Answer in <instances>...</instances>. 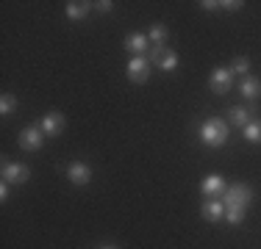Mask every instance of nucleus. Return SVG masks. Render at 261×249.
Instances as JSON below:
<instances>
[{
  "label": "nucleus",
  "mask_w": 261,
  "mask_h": 249,
  "mask_svg": "<svg viewBox=\"0 0 261 249\" xmlns=\"http://www.w3.org/2000/svg\"><path fill=\"white\" fill-rule=\"evenodd\" d=\"M245 139L253 141V144H261V119H253L245 128Z\"/></svg>",
  "instance_id": "dca6fc26"
},
{
  "label": "nucleus",
  "mask_w": 261,
  "mask_h": 249,
  "mask_svg": "<svg viewBox=\"0 0 261 249\" xmlns=\"http://www.w3.org/2000/svg\"><path fill=\"white\" fill-rule=\"evenodd\" d=\"M247 70H250V61H247L245 55H239V58H233V64H231V75H233V72H239V75H247Z\"/></svg>",
  "instance_id": "f3484780"
},
{
  "label": "nucleus",
  "mask_w": 261,
  "mask_h": 249,
  "mask_svg": "<svg viewBox=\"0 0 261 249\" xmlns=\"http://www.w3.org/2000/svg\"><path fill=\"white\" fill-rule=\"evenodd\" d=\"M67 174H70V180H72L75 185H86V183L92 180V169H89L86 164H72L70 169H67Z\"/></svg>",
  "instance_id": "9b49d317"
},
{
  "label": "nucleus",
  "mask_w": 261,
  "mask_h": 249,
  "mask_svg": "<svg viewBox=\"0 0 261 249\" xmlns=\"http://www.w3.org/2000/svg\"><path fill=\"white\" fill-rule=\"evenodd\" d=\"M128 78L134 80V83H145V80L150 78V61H147L145 55L130 58L128 61Z\"/></svg>",
  "instance_id": "20e7f679"
},
{
  "label": "nucleus",
  "mask_w": 261,
  "mask_h": 249,
  "mask_svg": "<svg viewBox=\"0 0 261 249\" xmlns=\"http://www.w3.org/2000/svg\"><path fill=\"white\" fill-rule=\"evenodd\" d=\"M200 139H203V144H208V147H222V144L228 141V124L222 122V119H208V122H203Z\"/></svg>",
  "instance_id": "f03ea898"
},
{
  "label": "nucleus",
  "mask_w": 261,
  "mask_h": 249,
  "mask_svg": "<svg viewBox=\"0 0 261 249\" xmlns=\"http://www.w3.org/2000/svg\"><path fill=\"white\" fill-rule=\"evenodd\" d=\"M220 199H222V205H225V219L231 224H242V219H245V208L253 199V191H250V185L236 183V185H231V189H225V194H222Z\"/></svg>",
  "instance_id": "f257e3e1"
},
{
  "label": "nucleus",
  "mask_w": 261,
  "mask_h": 249,
  "mask_svg": "<svg viewBox=\"0 0 261 249\" xmlns=\"http://www.w3.org/2000/svg\"><path fill=\"white\" fill-rule=\"evenodd\" d=\"M242 95L247 100H256L261 95V80L253 78V75H245V80H242Z\"/></svg>",
  "instance_id": "2eb2a0df"
},
{
  "label": "nucleus",
  "mask_w": 261,
  "mask_h": 249,
  "mask_svg": "<svg viewBox=\"0 0 261 249\" xmlns=\"http://www.w3.org/2000/svg\"><path fill=\"white\" fill-rule=\"evenodd\" d=\"M42 144H45V130H42L39 124H31V128H25L20 133V147L22 149H39Z\"/></svg>",
  "instance_id": "39448f33"
},
{
  "label": "nucleus",
  "mask_w": 261,
  "mask_h": 249,
  "mask_svg": "<svg viewBox=\"0 0 261 249\" xmlns=\"http://www.w3.org/2000/svg\"><path fill=\"white\" fill-rule=\"evenodd\" d=\"M231 70H214L211 72V89L217 91V95H225V91H231Z\"/></svg>",
  "instance_id": "0eeeda50"
},
{
  "label": "nucleus",
  "mask_w": 261,
  "mask_h": 249,
  "mask_svg": "<svg viewBox=\"0 0 261 249\" xmlns=\"http://www.w3.org/2000/svg\"><path fill=\"white\" fill-rule=\"evenodd\" d=\"M61 128H64V116L56 114V111H50V114L42 119V130H45V136H56L61 133Z\"/></svg>",
  "instance_id": "f8f14e48"
},
{
  "label": "nucleus",
  "mask_w": 261,
  "mask_h": 249,
  "mask_svg": "<svg viewBox=\"0 0 261 249\" xmlns=\"http://www.w3.org/2000/svg\"><path fill=\"white\" fill-rule=\"evenodd\" d=\"M228 114H231V122H233V124H242V128H247V124H250V116H258V105L250 103L247 108H239V105H236V108H231Z\"/></svg>",
  "instance_id": "6e6552de"
},
{
  "label": "nucleus",
  "mask_w": 261,
  "mask_h": 249,
  "mask_svg": "<svg viewBox=\"0 0 261 249\" xmlns=\"http://www.w3.org/2000/svg\"><path fill=\"white\" fill-rule=\"evenodd\" d=\"M125 47L134 50L136 55H145L147 50H150V36H145V34H130L128 39H125Z\"/></svg>",
  "instance_id": "9d476101"
},
{
  "label": "nucleus",
  "mask_w": 261,
  "mask_h": 249,
  "mask_svg": "<svg viewBox=\"0 0 261 249\" xmlns=\"http://www.w3.org/2000/svg\"><path fill=\"white\" fill-rule=\"evenodd\" d=\"M17 108V100L14 97H11V95H3V103H0V114H11V111H14Z\"/></svg>",
  "instance_id": "6ab92c4d"
},
{
  "label": "nucleus",
  "mask_w": 261,
  "mask_h": 249,
  "mask_svg": "<svg viewBox=\"0 0 261 249\" xmlns=\"http://www.w3.org/2000/svg\"><path fill=\"white\" fill-rule=\"evenodd\" d=\"M6 197H9V183L0 185V199H6Z\"/></svg>",
  "instance_id": "4be33fe9"
},
{
  "label": "nucleus",
  "mask_w": 261,
  "mask_h": 249,
  "mask_svg": "<svg viewBox=\"0 0 261 249\" xmlns=\"http://www.w3.org/2000/svg\"><path fill=\"white\" fill-rule=\"evenodd\" d=\"M95 3H81V0H70V3H67V17H70V20H81V17H86L89 14V9Z\"/></svg>",
  "instance_id": "ddd939ff"
},
{
  "label": "nucleus",
  "mask_w": 261,
  "mask_h": 249,
  "mask_svg": "<svg viewBox=\"0 0 261 249\" xmlns=\"http://www.w3.org/2000/svg\"><path fill=\"white\" fill-rule=\"evenodd\" d=\"M203 194H225V180L220 174H208L203 180Z\"/></svg>",
  "instance_id": "4468645a"
},
{
  "label": "nucleus",
  "mask_w": 261,
  "mask_h": 249,
  "mask_svg": "<svg viewBox=\"0 0 261 249\" xmlns=\"http://www.w3.org/2000/svg\"><path fill=\"white\" fill-rule=\"evenodd\" d=\"M150 64L161 67V70H175V67H178V55H175V50H170L167 45H156L150 50Z\"/></svg>",
  "instance_id": "7ed1b4c3"
},
{
  "label": "nucleus",
  "mask_w": 261,
  "mask_h": 249,
  "mask_svg": "<svg viewBox=\"0 0 261 249\" xmlns=\"http://www.w3.org/2000/svg\"><path fill=\"white\" fill-rule=\"evenodd\" d=\"M111 6H114L111 0H100V3H95V9H97V11H103V14H109V11H111Z\"/></svg>",
  "instance_id": "412c9836"
},
{
  "label": "nucleus",
  "mask_w": 261,
  "mask_h": 249,
  "mask_svg": "<svg viewBox=\"0 0 261 249\" xmlns=\"http://www.w3.org/2000/svg\"><path fill=\"white\" fill-rule=\"evenodd\" d=\"M222 216H225V205H222V199H208V202H203V219L220 222Z\"/></svg>",
  "instance_id": "1a4fd4ad"
},
{
  "label": "nucleus",
  "mask_w": 261,
  "mask_h": 249,
  "mask_svg": "<svg viewBox=\"0 0 261 249\" xmlns=\"http://www.w3.org/2000/svg\"><path fill=\"white\" fill-rule=\"evenodd\" d=\"M150 39L156 42V45H164V39H167V28H164V25H153V28H150Z\"/></svg>",
  "instance_id": "a211bd4d"
},
{
  "label": "nucleus",
  "mask_w": 261,
  "mask_h": 249,
  "mask_svg": "<svg viewBox=\"0 0 261 249\" xmlns=\"http://www.w3.org/2000/svg\"><path fill=\"white\" fill-rule=\"evenodd\" d=\"M220 6H222V9H228V11H236V9H242L245 3H242V0H239V3H236V0H225V3H220Z\"/></svg>",
  "instance_id": "aec40b11"
},
{
  "label": "nucleus",
  "mask_w": 261,
  "mask_h": 249,
  "mask_svg": "<svg viewBox=\"0 0 261 249\" xmlns=\"http://www.w3.org/2000/svg\"><path fill=\"white\" fill-rule=\"evenodd\" d=\"M103 249H117V246H103Z\"/></svg>",
  "instance_id": "5701e85b"
},
{
  "label": "nucleus",
  "mask_w": 261,
  "mask_h": 249,
  "mask_svg": "<svg viewBox=\"0 0 261 249\" xmlns=\"http://www.w3.org/2000/svg\"><path fill=\"white\" fill-rule=\"evenodd\" d=\"M28 177H31L28 166H22V164H3V183L22 185V183H28Z\"/></svg>",
  "instance_id": "423d86ee"
}]
</instances>
